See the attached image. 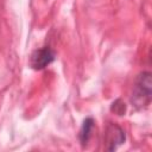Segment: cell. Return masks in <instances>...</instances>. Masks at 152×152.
Instances as JSON below:
<instances>
[{
    "instance_id": "1",
    "label": "cell",
    "mask_w": 152,
    "mask_h": 152,
    "mask_svg": "<svg viewBox=\"0 0 152 152\" xmlns=\"http://www.w3.org/2000/svg\"><path fill=\"white\" fill-rule=\"evenodd\" d=\"M152 97V74L150 71L140 72L134 82L131 102L137 109L147 107Z\"/></svg>"
},
{
    "instance_id": "2",
    "label": "cell",
    "mask_w": 152,
    "mask_h": 152,
    "mask_svg": "<svg viewBox=\"0 0 152 152\" xmlns=\"http://www.w3.org/2000/svg\"><path fill=\"white\" fill-rule=\"evenodd\" d=\"M56 58L55 51L50 46H43L34 50L30 57V66L34 70H43Z\"/></svg>"
},
{
    "instance_id": "3",
    "label": "cell",
    "mask_w": 152,
    "mask_h": 152,
    "mask_svg": "<svg viewBox=\"0 0 152 152\" xmlns=\"http://www.w3.org/2000/svg\"><path fill=\"white\" fill-rule=\"evenodd\" d=\"M126 140L125 131L116 124H109L104 133V147L108 151H115Z\"/></svg>"
},
{
    "instance_id": "4",
    "label": "cell",
    "mask_w": 152,
    "mask_h": 152,
    "mask_svg": "<svg viewBox=\"0 0 152 152\" xmlns=\"http://www.w3.org/2000/svg\"><path fill=\"white\" fill-rule=\"evenodd\" d=\"M94 126H95V121L93 118H87L83 120V124H82L80 133H78L80 141H81L82 146H86L88 144V141L91 137V132L94 129Z\"/></svg>"
},
{
    "instance_id": "5",
    "label": "cell",
    "mask_w": 152,
    "mask_h": 152,
    "mask_svg": "<svg viewBox=\"0 0 152 152\" xmlns=\"http://www.w3.org/2000/svg\"><path fill=\"white\" fill-rule=\"evenodd\" d=\"M110 110H112L114 114H116V115H119V116H122V115L126 114L127 106H126V103H125L121 99H116V100L110 104Z\"/></svg>"
}]
</instances>
